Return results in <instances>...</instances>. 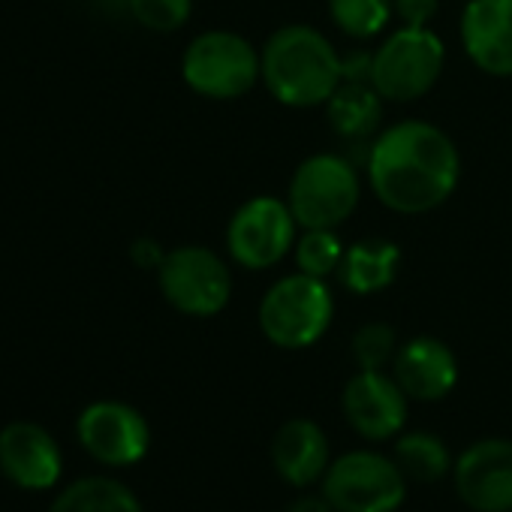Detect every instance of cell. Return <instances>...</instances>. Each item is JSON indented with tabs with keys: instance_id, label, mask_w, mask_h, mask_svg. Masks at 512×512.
I'll list each match as a JSON object with an SVG mask.
<instances>
[{
	"instance_id": "484cf974",
	"label": "cell",
	"mask_w": 512,
	"mask_h": 512,
	"mask_svg": "<svg viewBox=\"0 0 512 512\" xmlns=\"http://www.w3.org/2000/svg\"><path fill=\"white\" fill-rule=\"evenodd\" d=\"M166 253H169V250H163L154 238H136L133 247H130L133 263H136L139 269H151V272H157V269L163 266Z\"/></svg>"
},
{
	"instance_id": "5bb4252c",
	"label": "cell",
	"mask_w": 512,
	"mask_h": 512,
	"mask_svg": "<svg viewBox=\"0 0 512 512\" xmlns=\"http://www.w3.org/2000/svg\"><path fill=\"white\" fill-rule=\"evenodd\" d=\"M0 473L25 491H49L61 482L58 440L37 422H10L0 431Z\"/></svg>"
},
{
	"instance_id": "52a82bcc",
	"label": "cell",
	"mask_w": 512,
	"mask_h": 512,
	"mask_svg": "<svg viewBox=\"0 0 512 512\" xmlns=\"http://www.w3.org/2000/svg\"><path fill=\"white\" fill-rule=\"evenodd\" d=\"M299 220L287 196H250L226 223V253L244 272H269L281 266L299 241Z\"/></svg>"
},
{
	"instance_id": "3957f363",
	"label": "cell",
	"mask_w": 512,
	"mask_h": 512,
	"mask_svg": "<svg viewBox=\"0 0 512 512\" xmlns=\"http://www.w3.org/2000/svg\"><path fill=\"white\" fill-rule=\"evenodd\" d=\"M335 320V293L329 281L305 272L278 278L260 299L256 326L278 350H308L326 338Z\"/></svg>"
},
{
	"instance_id": "6da1fadb",
	"label": "cell",
	"mask_w": 512,
	"mask_h": 512,
	"mask_svg": "<svg viewBox=\"0 0 512 512\" xmlns=\"http://www.w3.org/2000/svg\"><path fill=\"white\" fill-rule=\"evenodd\" d=\"M362 160L374 199L407 217L440 208L461 181V154L452 136L422 118L383 127Z\"/></svg>"
},
{
	"instance_id": "8fae6325",
	"label": "cell",
	"mask_w": 512,
	"mask_h": 512,
	"mask_svg": "<svg viewBox=\"0 0 512 512\" xmlns=\"http://www.w3.org/2000/svg\"><path fill=\"white\" fill-rule=\"evenodd\" d=\"M341 410L347 425L368 443L395 440L407 428L410 398L392 371H359L344 383Z\"/></svg>"
},
{
	"instance_id": "e0dca14e",
	"label": "cell",
	"mask_w": 512,
	"mask_h": 512,
	"mask_svg": "<svg viewBox=\"0 0 512 512\" xmlns=\"http://www.w3.org/2000/svg\"><path fill=\"white\" fill-rule=\"evenodd\" d=\"M404 253L389 238H359L347 244L338 281L350 296H377L398 281Z\"/></svg>"
},
{
	"instance_id": "603a6c76",
	"label": "cell",
	"mask_w": 512,
	"mask_h": 512,
	"mask_svg": "<svg viewBox=\"0 0 512 512\" xmlns=\"http://www.w3.org/2000/svg\"><path fill=\"white\" fill-rule=\"evenodd\" d=\"M398 347V335L389 323H365L353 332L350 341V353L359 371H389Z\"/></svg>"
},
{
	"instance_id": "ba28073f",
	"label": "cell",
	"mask_w": 512,
	"mask_h": 512,
	"mask_svg": "<svg viewBox=\"0 0 512 512\" xmlns=\"http://www.w3.org/2000/svg\"><path fill=\"white\" fill-rule=\"evenodd\" d=\"M163 299L184 317L208 320L226 311L232 299V269L205 244H181L166 253L157 269Z\"/></svg>"
},
{
	"instance_id": "4fadbf2b",
	"label": "cell",
	"mask_w": 512,
	"mask_h": 512,
	"mask_svg": "<svg viewBox=\"0 0 512 512\" xmlns=\"http://www.w3.org/2000/svg\"><path fill=\"white\" fill-rule=\"evenodd\" d=\"M458 37L467 61L479 73L512 79V0H467Z\"/></svg>"
},
{
	"instance_id": "cb8c5ba5",
	"label": "cell",
	"mask_w": 512,
	"mask_h": 512,
	"mask_svg": "<svg viewBox=\"0 0 512 512\" xmlns=\"http://www.w3.org/2000/svg\"><path fill=\"white\" fill-rule=\"evenodd\" d=\"M154 34H175L193 16V0H130V13Z\"/></svg>"
},
{
	"instance_id": "ac0fdd59",
	"label": "cell",
	"mask_w": 512,
	"mask_h": 512,
	"mask_svg": "<svg viewBox=\"0 0 512 512\" xmlns=\"http://www.w3.org/2000/svg\"><path fill=\"white\" fill-rule=\"evenodd\" d=\"M383 112L386 100L371 82H341L326 103L335 136L350 145H371V139L383 130Z\"/></svg>"
},
{
	"instance_id": "30bf717a",
	"label": "cell",
	"mask_w": 512,
	"mask_h": 512,
	"mask_svg": "<svg viewBox=\"0 0 512 512\" xmlns=\"http://www.w3.org/2000/svg\"><path fill=\"white\" fill-rule=\"evenodd\" d=\"M82 449L103 467H133L151 449L148 419L124 401H94L76 419Z\"/></svg>"
},
{
	"instance_id": "7402d4cb",
	"label": "cell",
	"mask_w": 512,
	"mask_h": 512,
	"mask_svg": "<svg viewBox=\"0 0 512 512\" xmlns=\"http://www.w3.org/2000/svg\"><path fill=\"white\" fill-rule=\"evenodd\" d=\"M344 238L338 229H302L299 241L293 247L296 272H305L311 278H338L341 260H344Z\"/></svg>"
},
{
	"instance_id": "7a4b0ae2",
	"label": "cell",
	"mask_w": 512,
	"mask_h": 512,
	"mask_svg": "<svg viewBox=\"0 0 512 512\" xmlns=\"http://www.w3.org/2000/svg\"><path fill=\"white\" fill-rule=\"evenodd\" d=\"M263 85L287 109H317L344 82V52L314 25H284L260 49Z\"/></svg>"
},
{
	"instance_id": "8992f818",
	"label": "cell",
	"mask_w": 512,
	"mask_h": 512,
	"mask_svg": "<svg viewBox=\"0 0 512 512\" xmlns=\"http://www.w3.org/2000/svg\"><path fill=\"white\" fill-rule=\"evenodd\" d=\"M287 202L302 229H341L362 202L359 166L347 154H311L296 166Z\"/></svg>"
},
{
	"instance_id": "5b68a950",
	"label": "cell",
	"mask_w": 512,
	"mask_h": 512,
	"mask_svg": "<svg viewBox=\"0 0 512 512\" xmlns=\"http://www.w3.org/2000/svg\"><path fill=\"white\" fill-rule=\"evenodd\" d=\"M446 67V43L431 25H398L371 52V85L386 103H416L431 94Z\"/></svg>"
},
{
	"instance_id": "83f0119b",
	"label": "cell",
	"mask_w": 512,
	"mask_h": 512,
	"mask_svg": "<svg viewBox=\"0 0 512 512\" xmlns=\"http://www.w3.org/2000/svg\"><path fill=\"white\" fill-rule=\"evenodd\" d=\"M97 7L109 16H121L130 13V0H97Z\"/></svg>"
},
{
	"instance_id": "2e32d148",
	"label": "cell",
	"mask_w": 512,
	"mask_h": 512,
	"mask_svg": "<svg viewBox=\"0 0 512 512\" xmlns=\"http://www.w3.org/2000/svg\"><path fill=\"white\" fill-rule=\"evenodd\" d=\"M269 455H272L275 473L299 491H308L311 485L323 482V476L332 464L329 437H326L323 425L308 416L287 419L275 431Z\"/></svg>"
},
{
	"instance_id": "44dd1931",
	"label": "cell",
	"mask_w": 512,
	"mask_h": 512,
	"mask_svg": "<svg viewBox=\"0 0 512 512\" xmlns=\"http://www.w3.org/2000/svg\"><path fill=\"white\" fill-rule=\"evenodd\" d=\"M332 25L350 40H374L395 19V0H326Z\"/></svg>"
},
{
	"instance_id": "4316f807",
	"label": "cell",
	"mask_w": 512,
	"mask_h": 512,
	"mask_svg": "<svg viewBox=\"0 0 512 512\" xmlns=\"http://www.w3.org/2000/svg\"><path fill=\"white\" fill-rule=\"evenodd\" d=\"M284 512H335V506L326 500V494L320 491V494H311V491H305L302 497H296Z\"/></svg>"
},
{
	"instance_id": "d4e9b609",
	"label": "cell",
	"mask_w": 512,
	"mask_h": 512,
	"mask_svg": "<svg viewBox=\"0 0 512 512\" xmlns=\"http://www.w3.org/2000/svg\"><path fill=\"white\" fill-rule=\"evenodd\" d=\"M440 13V0H395V19L401 25H431Z\"/></svg>"
},
{
	"instance_id": "9c48e42d",
	"label": "cell",
	"mask_w": 512,
	"mask_h": 512,
	"mask_svg": "<svg viewBox=\"0 0 512 512\" xmlns=\"http://www.w3.org/2000/svg\"><path fill=\"white\" fill-rule=\"evenodd\" d=\"M407 476L392 455L353 449L332 458L320 491L335 512H398L407 497Z\"/></svg>"
},
{
	"instance_id": "ffe728a7",
	"label": "cell",
	"mask_w": 512,
	"mask_h": 512,
	"mask_svg": "<svg viewBox=\"0 0 512 512\" xmlns=\"http://www.w3.org/2000/svg\"><path fill=\"white\" fill-rule=\"evenodd\" d=\"M392 458L407 476V482H419V485H431L452 476V464H455L443 437L431 431H401L395 437Z\"/></svg>"
},
{
	"instance_id": "d6986e66",
	"label": "cell",
	"mask_w": 512,
	"mask_h": 512,
	"mask_svg": "<svg viewBox=\"0 0 512 512\" xmlns=\"http://www.w3.org/2000/svg\"><path fill=\"white\" fill-rule=\"evenodd\" d=\"M46 512H145L136 491L115 476H82L70 482Z\"/></svg>"
},
{
	"instance_id": "7c38bea8",
	"label": "cell",
	"mask_w": 512,
	"mask_h": 512,
	"mask_svg": "<svg viewBox=\"0 0 512 512\" xmlns=\"http://www.w3.org/2000/svg\"><path fill=\"white\" fill-rule=\"evenodd\" d=\"M452 485L473 512H512V440H473L452 464Z\"/></svg>"
},
{
	"instance_id": "277c9868",
	"label": "cell",
	"mask_w": 512,
	"mask_h": 512,
	"mask_svg": "<svg viewBox=\"0 0 512 512\" xmlns=\"http://www.w3.org/2000/svg\"><path fill=\"white\" fill-rule=\"evenodd\" d=\"M181 79L205 100H238L263 82V55L244 34L211 28L187 43Z\"/></svg>"
},
{
	"instance_id": "9a60e30c",
	"label": "cell",
	"mask_w": 512,
	"mask_h": 512,
	"mask_svg": "<svg viewBox=\"0 0 512 512\" xmlns=\"http://www.w3.org/2000/svg\"><path fill=\"white\" fill-rule=\"evenodd\" d=\"M389 371L398 380V386L407 392V398L422 404L449 398L461 374L452 347L434 335H416L404 341Z\"/></svg>"
}]
</instances>
